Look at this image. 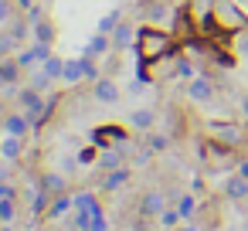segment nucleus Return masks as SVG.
<instances>
[{"label":"nucleus","mask_w":248,"mask_h":231,"mask_svg":"<svg viewBox=\"0 0 248 231\" xmlns=\"http://www.w3.org/2000/svg\"><path fill=\"white\" fill-rule=\"evenodd\" d=\"M150 150H167V136H150Z\"/></svg>","instance_id":"30"},{"label":"nucleus","mask_w":248,"mask_h":231,"mask_svg":"<svg viewBox=\"0 0 248 231\" xmlns=\"http://www.w3.org/2000/svg\"><path fill=\"white\" fill-rule=\"evenodd\" d=\"M72 224H75L78 231H109L95 194H75V221H72Z\"/></svg>","instance_id":"3"},{"label":"nucleus","mask_w":248,"mask_h":231,"mask_svg":"<svg viewBox=\"0 0 248 231\" xmlns=\"http://www.w3.org/2000/svg\"><path fill=\"white\" fill-rule=\"evenodd\" d=\"M211 7H214V0H190V14H194L201 24L211 17Z\"/></svg>","instance_id":"18"},{"label":"nucleus","mask_w":248,"mask_h":231,"mask_svg":"<svg viewBox=\"0 0 248 231\" xmlns=\"http://www.w3.org/2000/svg\"><path fill=\"white\" fill-rule=\"evenodd\" d=\"M21 150H24V146H21V136H11V139L4 143V156H11V160H17Z\"/></svg>","instance_id":"25"},{"label":"nucleus","mask_w":248,"mask_h":231,"mask_svg":"<svg viewBox=\"0 0 248 231\" xmlns=\"http://www.w3.org/2000/svg\"><path fill=\"white\" fill-rule=\"evenodd\" d=\"M4 177H7V170H4V167H0V180H4Z\"/></svg>","instance_id":"38"},{"label":"nucleus","mask_w":248,"mask_h":231,"mask_svg":"<svg viewBox=\"0 0 248 231\" xmlns=\"http://www.w3.org/2000/svg\"><path fill=\"white\" fill-rule=\"evenodd\" d=\"M0 150H4V146H0Z\"/></svg>","instance_id":"41"},{"label":"nucleus","mask_w":248,"mask_h":231,"mask_svg":"<svg viewBox=\"0 0 248 231\" xmlns=\"http://www.w3.org/2000/svg\"><path fill=\"white\" fill-rule=\"evenodd\" d=\"M51 38H55V28L48 21H34V41L38 45H51Z\"/></svg>","instance_id":"17"},{"label":"nucleus","mask_w":248,"mask_h":231,"mask_svg":"<svg viewBox=\"0 0 248 231\" xmlns=\"http://www.w3.org/2000/svg\"><path fill=\"white\" fill-rule=\"evenodd\" d=\"M85 72H89V55H85V58H78V62H65L62 78H65L68 85H78V82L85 78Z\"/></svg>","instance_id":"6"},{"label":"nucleus","mask_w":248,"mask_h":231,"mask_svg":"<svg viewBox=\"0 0 248 231\" xmlns=\"http://www.w3.org/2000/svg\"><path fill=\"white\" fill-rule=\"evenodd\" d=\"M95 99L112 106V102H119V89H116L109 78H95Z\"/></svg>","instance_id":"8"},{"label":"nucleus","mask_w":248,"mask_h":231,"mask_svg":"<svg viewBox=\"0 0 248 231\" xmlns=\"http://www.w3.org/2000/svg\"><path fill=\"white\" fill-rule=\"evenodd\" d=\"M0 217H4V221H11V217H14V200H11V197L0 200Z\"/></svg>","instance_id":"27"},{"label":"nucleus","mask_w":248,"mask_h":231,"mask_svg":"<svg viewBox=\"0 0 248 231\" xmlns=\"http://www.w3.org/2000/svg\"><path fill=\"white\" fill-rule=\"evenodd\" d=\"M224 197H228V200H248V177L231 173V177L224 180Z\"/></svg>","instance_id":"5"},{"label":"nucleus","mask_w":248,"mask_h":231,"mask_svg":"<svg viewBox=\"0 0 248 231\" xmlns=\"http://www.w3.org/2000/svg\"><path fill=\"white\" fill-rule=\"evenodd\" d=\"M21 78V62H4L0 65V85H14Z\"/></svg>","instance_id":"13"},{"label":"nucleus","mask_w":248,"mask_h":231,"mask_svg":"<svg viewBox=\"0 0 248 231\" xmlns=\"http://www.w3.org/2000/svg\"><path fill=\"white\" fill-rule=\"evenodd\" d=\"M170 51H173L170 34L156 31V28H143V31H140V38H136V55H140L143 65H153V62L167 58Z\"/></svg>","instance_id":"2"},{"label":"nucleus","mask_w":248,"mask_h":231,"mask_svg":"<svg viewBox=\"0 0 248 231\" xmlns=\"http://www.w3.org/2000/svg\"><path fill=\"white\" fill-rule=\"evenodd\" d=\"M123 153H126V143L116 146V150H102V153H99V170H116L119 160H123Z\"/></svg>","instance_id":"9"},{"label":"nucleus","mask_w":248,"mask_h":231,"mask_svg":"<svg viewBox=\"0 0 248 231\" xmlns=\"http://www.w3.org/2000/svg\"><path fill=\"white\" fill-rule=\"evenodd\" d=\"M129 180V170L126 167H116V170H109V177L102 180V190H116V187H123Z\"/></svg>","instance_id":"12"},{"label":"nucleus","mask_w":248,"mask_h":231,"mask_svg":"<svg viewBox=\"0 0 248 231\" xmlns=\"http://www.w3.org/2000/svg\"><path fill=\"white\" fill-rule=\"evenodd\" d=\"M119 21H123V17H119V11H109V14L99 21V31H102V34H109V31H116V24H119Z\"/></svg>","instance_id":"23"},{"label":"nucleus","mask_w":248,"mask_h":231,"mask_svg":"<svg viewBox=\"0 0 248 231\" xmlns=\"http://www.w3.org/2000/svg\"><path fill=\"white\" fill-rule=\"evenodd\" d=\"M129 41H133V28H129L126 21H119L116 31H112V45H116V48H126Z\"/></svg>","instance_id":"15"},{"label":"nucleus","mask_w":248,"mask_h":231,"mask_svg":"<svg viewBox=\"0 0 248 231\" xmlns=\"http://www.w3.org/2000/svg\"><path fill=\"white\" fill-rule=\"evenodd\" d=\"M41 187H45L48 194H62V190H65V180H62L58 173H45V177H41Z\"/></svg>","instance_id":"19"},{"label":"nucleus","mask_w":248,"mask_h":231,"mask_svg":"<svg viewBox=\"0 0 248 231\" xmlns=\"http://www.w3.org/2000/svg\"><path fill=\"white\" fill-rule=\"evenodd\" d=\"M238 106H241V116L248 119V95H241V99H238Z\"/></svg>","instance_id":"33"},{"label":"nucleus","mask_w":248,"mask_h":231,"mask_svg":"<svg viewBox=\"0 0 248 231\" xmlns=\"http://www.w3.org/2000/svg\"><path fill=\"white\" fill-rule=\"evenodd\" d=\"M68 207H75V197H68V194H62V197H58V200H55V204L48 207V214H51V217H58V214H65Z\"/></svg>","instance_id":"21"},{"label":"nucleus","mask_w":248,"mask_h":231,"mask_svg":"<svg viewBox=\"0 0 248 231\" xmlns=\"http://www.w3.org/2000/svg\"><path fill=\"white\" fill-rule=\"evenodd\" d=\"M177 217H180L177 211H163V214H160V221H163L167 228H170V224H177Z\"/></svg>","instance_id":"31"},{"label":"nucleus","mask_w":248,"mask_h":231,"mask_svg":"<svg viewBox=\"0 0 248 231\" xmlns=\"http://www.w3.org/2000/svg\"><path fill=\"white\" fill-rule=\"evenodd\" d=\"M245 231H248V224H245Z\"/></svg>","instance_id":"40"},{"label":"nucleus","mask_w":248,"mask_h":231,"mask_svg":"<svg viewBox=\"0 0 248 231\" xmlns=\"http://www.w3.org/2000/svg\"><path fill=\"white\" fill-rule=\"evenodd\" d=\"M207 31H217V34H241L248 28V17L238 11L234 0H214V7H211V17L204 21Z\"/></svg>","instance_id":"1"},{"label":"nucleus","mask_w":248,"mask_h":231,"mask_svg":"<svg viewBox=\"0 0 248 231\" xmlns=\"http://www.w3.org/2000/svg\"><path fill=\"white\" fill-rule=\"evenodd\" d=\"M153 119H156V112H153V109H140V112H133V116H129V126H136V129H150V126H153Z\"/></svg>","instance_id":"16"},{"label":"nucleus","mask_w":248,"mask_h":231,"mask_svg":"<svg viewBox=\"0 0 248 231\" xmlns=\"http://www.w3.org/2000/svg\"><path fill=\"white\" fill-rule=\"evenodd\" d=\"M234 48H238L241 58H248V34H245V31H241V38H234Z\"/></svg>","instance_id":"29"},{"label":"nucleus","mask_w":248,"mask_h":231,"mask_svg":"<svg viewBox=\"0 0 248 231\" xmlns=\"http://www.w3.org/2000/svg\"><path fill=\"white\" fill-rule=\"evenodd\" d=\"M109 139H116V143L123 146V143H126V129H119V126H106V129H95V143L109 146Z\"/></svg>","instance_id":"10"},{"label":"nucleus","mask_w":248,"mask_h":231,"mask_svg":"<svg viewBox=\"0 0 248 231\" xmlns=\"http://www.w3.org/2000/svg\"><path fill=\"white\" fill-rule=\"evenodd\" d=\"M11 194H14V190H11V187H7L4 180H0V200H4V197H11Z\"/></svg>","instance_id":"34"},{"label":"nucleus","mask_w":248,"mask_h":231,"mask_svg":"<svg viewBox=\"0 0 248 231\" xmlns=\"http://www.w3.org/2000/svg\"><path fill=\"white\" fill-rule=\"evenodd\" d=\"M109 45H112V41H109V38H106V34L99 31V38H95V41L89 45V51H85V55H89V58H92V55H102V51H106Z\"/></svg>","instance_id":"24"},{"label":"nucleus","mask_w":248,"mask_h":231,"mask_svg":"<svg viewBox=\"0 0 248 231\" xmlns=\"http://www.w3.org/2000/svg\"><path fill=\"white\" fill-rule=\"evenodd\" d=\"M177 75H180V78H190V75H194V68H190V62H187V58H180V62H177Z\"/></svg>","instance_id":"28"},{"label":"nucleus","mask_w":248,"mask_h":231,"mask_svg":"<svg viewBox=\"0 0 248 231\" xmlns=\"http://www.w3.org/2000/svg\"><path fill=\"white\" fill-rule=\"evenodd\" d=\"M55 231H78V228H75V224H72V228H55Z\"/></svg>","instance_id":"37"},{"label":"nucleus","mask_w":248,"mask_h":231,"mask_svg":"<svg viewBox=\"0 0 248 231\" xmlns=\"http://www.w3.org/2000/svg\"><path fill=\"white\" fill-rule=\"evenodd\" d=\"M21 38L17 34H0V55H11L14 51V45H17Z\"/></svg>","instance_id":"26"},{"label":"nucleus","mask_w":248,"mask_h":231,"mask_svg":"<svg viewBox=\"0 0 248 231\" xmlns=\"http://www.w3.org/2000/svg\"><path fill=\"white\" fill-rule=\"evenodd\" d=\"M238 173H241V177H248V160H241V163H238Z\"/></svg>","instance_id":"35"},{"label":"nucleus","mask_w":248,"mask_h":231,"mask_svg":"<svg viewBox=\"0 0 248 231\" xmlns=\"http://www.w3.org/2000/svg\"><path fill=\"white\" fill-rule=\"evenodd\" d=\"M0 231H11V228H0Z\"/></svg>","instance_id":"39"},{"label":"nucleus","mask_w":248,"mask_h":231,"mask_svg":"<svg viewBox=\"0 0 248 231\" xmlns=\"http://www.w3.org/2000/svg\"><path fill=\"white\" fill-rule=\"evenodd\" d=\"M41 68H45L51 78H62V68H65V62H62V58H55V55H48V58L41 62Z\"/></svg>","instance_id":"20"},{"label":"nucleus","mask_w":248,"mask_h":231,"mask_svg":"<svg viewBox=\"0 0 248 231\" xmlns=\"http://www.w3.org/2000/svg\"><path fill=\"white\" fill-rule=\"evenodd\" d=\"M28 119H31V116H21V112L7 116V133H11V136H24V133H28V126H31Z\"/></svg>","instance_id":"14"},{"label":"nucleus","mask_w":248,"mask_h":231,"mask_svg":"<svg viewBox=\"0 0 248 231\" xmlns=\"http://www.w3.org/2000/svg\"><path fill=\"white\" fill-rule=\"evenodd\" d=\"M207 133L217 139V146H241L245 143V129L238 123H211Z\"/></svg>","instance_id":"4"},{"label":"nucleus","mask_w":248,"mask_h":231,"mask_svg":"<svg viewBox=\"0 0 248 231\" xmlns=\"http://www.w3.org/2000/svg\"><path fill=\"white\" fill-rule=\"evenodd\" d=\"M184 231H201V228H197V224H187V228H184Z\"/></svg>","instance_id":"36"},{"label":"nucleus","mask_w":248,"mask_h":231,"mask_svg":"<svg viewBox=\"0 0 248 231\" xmlns=\"http://www.w3.org/2000/svg\"><path fill=\"white\" fill-rule=\"evenodd\" d=\"M163 207H167V200H163V194H160V190L143 197V214H146V217H156V214H163Z\"/></svg>","instance_id":"11"},{"label":"nucleus","mask_w":248,"mask_h":231,"mask_svg":"<svg viewBox=\"0 0 248 231\" xmlns=\"http://www.w3.org/2000/svg\"><path fill=\"white\" fill-rule=\"evenodd\" d=\"M187 95H190L194 102H211V99H214V82L201 75V78H194V82H190Z\"/></svg>","instance_id":"7"},{"label":"nucleus","mask_w":248,"mask_h":231,"mask_svg":"<svg viewBox=\"0 0 248 231\" xmlns=\"http://www.w3.org/2000/svg\"><path fill=\"white\" fill-rule=\"evenodd\" d=\"M194 211H197V197L187 194V197L177 200V214H180V217H194Z\"/></svg>","instance_id":"22"},{"label":"nucleus","mask_w":248,"mask_h":231,"mask_svg":"<svg viewBox=\"0 0 248 231\" xmlns=\"http://www.w3.org/2000/svg\"><path fill=\"white\" fill-rule=\"evenodd\" d=\"M4 21H11V4H7V0H0V24H4Z\"/></svg>","instance_id":"32"}]
</instances>
